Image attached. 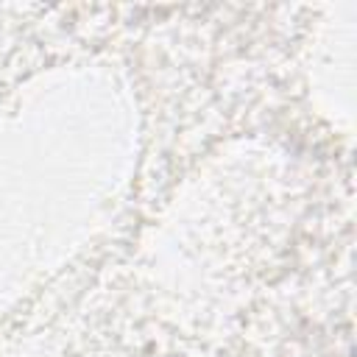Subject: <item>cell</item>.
I'll return each instance as SVG.
<instances>
[]
</instances>
